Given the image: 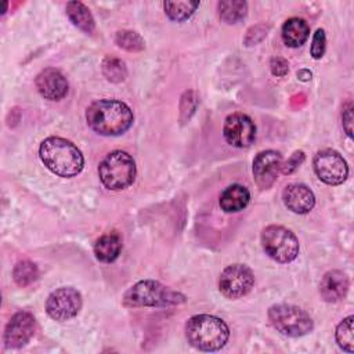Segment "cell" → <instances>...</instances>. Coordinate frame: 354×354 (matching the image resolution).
<instances>
[{"label":"cell","mask_w":354,"mask_h":354,"mask_svg":"<svg viewBox=\"0 0 354 354\" xmlns=\"http://www.w3.org/2000/svg\"><path fill=\"white\" fill-rule=\"evenodd\" d=\"M39 156L44 166L59 177H73L82 171L84 165L80 149L61 137L46 138L40 144Z\"/></svg>","instance_id":"cell-2"},{"label":"cell","mask_w":354,"mask_h":354,"mask_svg":"<svg viewBox=\"0 0 354 354\" xmlns=\"http://www.w3.org/2000/svg\"><path fill=\"white\" fill-rule=\"evenodd\" d=\"M196 97L194 94V91H185L181 97V119L187 120L191 118V115L195 112L196 109Z\"/></svg>","instance_id":"cell-28"},{"label":"cell","mask_w":354,"mask_h":354,"mask_svg":"<svg viewBox=\"0 0 354 354\" xmlns=\"http://www.w3.org/2000/svg\"><path fill=\"white\" fill-rule=\"evenodd\" d=\"M281 165H282V156L279 152L272 149L259 152L253 159V167H252L253 178L257 187L261 189L270 188L275 183L278 173L281 171Z\"/></svg>","instance_id":"cell-13"},{"label":"cell","mask_w":354,"mask_h":354,"mask_svg":"<svg viewBox=\"0 0 354 354\" xmlns=\"http://www.w3.org/2000/svg\"><path fill=\"white\" fill-rule=\"evenodd\" d=\"M184 301L183 293L152 279L134 283L123 295V303L129 307H169Z\"/></svg>","instance_id":"cell-4"},{"label":"cell","mask_w":354,"mask_h":354,"mask_svg":"<svg viewBox=\"0 0 354 354\" xmlns=\"http://www.w3.org/2000/svg\"><path fill=\"white\" fill-rule=\"evenodd\" d=\"M282 40L288 47L303 46L310 36V26L303 18H289L282 25Z\"/></svg>","instance_id":"cell-19"},{"label":"cell","mask_w":354,"mask_h":354,"mask_svg":"<svg viewBox=\"0 0 354 354\" xmlns=\"http://www.w3.org/2000/svg\"><path fill=\"white\" fill-rule=\"evenodd\" d=\"M199 7V1H165L163 8L171 21H185Z\"/></svg>","instance_id":"cell-22"},{"label":"cell","mask_w":354,"mask_h":354,"mask_svg":"<svg viewBox=\"0 0 354 354\" xmlns=\"http://www.w3.org/2000/svg\"><path fill=\"white\" fill-rule=\"evenodd\" d=\"M261 245L272 260L290 263L299 254V241L296 235L282 225H268L261 231Z\"/></svg>","instance_id":"cell-7"},{"label":"cell","mask_w":354,"mask_h":354,"mask_svg":"<svg viewBox=\"0 0 354 354\" xmlns=\"http://www.w3.org/2000/svg\"><path fill=\"white\" fill-rule=\"evenodd\" d=\"M218 15L225 24H236L248 14V4L242 0H224L217 4Z\"/></svg>","instance_id":"cell-21"},{"label":"cell","mask_w":354,"mask_h":354,"mask_svg":"<svg viewBox=\"0 0 354 354\" xmlns=\"http://www.w3.org/2000/svg\"><path fill=\"white\" fill-rule=\"evenodd\" d=\"M88 126L101 136H119L130 129L134 120L133 111L118 100H98L86 109Z\"/></svg>","instance_id":"cell-1"},{"label":"cell","mask_w":354,"mask_h":354,"mask_svg":"<svg viewBox=\"0 0 354 354\" xmlns=\"http://www.w3.org/2000/svg\"><path fill=\"white\" fill-rule=\"evenodd\" d=\"M326 48V37H325V30L324 29H317L314 36H313V43L310 47L311 57L314 59H319L324 57Z\"/></svg>","instance_id":"cell-27"},{"label":"cell","mask_w":354,"mask_h":354,"mask_svg":"<svg viewBox=\"0 0 354 354\" xmlns=\"http://www.w3.org/2000/svg\"><path fill=\"white\" fill-rule=\"evenodd\" d=\"M36 88L41 97L50 101H58L68 93V80L65 76L54 68L43 69L35 80Z\"/></svg>","instance_id":"cell-14"},{"label":"cell","mask_w":354,"mask_h":354,"mask_svg":"<svg viewBox=\"0 0 354 354\" xmlns=\"http://www.w3.org/2000/svg\"><path fill=\"white\" fill-rule=\"evenodd\" d=\"M82 308V295L69 286L51 292L46 301V311L55 321H68L79 314Z\"/></svg>","instance_id":"cell-9"},{"label":"cell","mask_w":354,"mask_h":354,"mask_svg":"<svg viewBox=\"0 0 354 354\" xmlns=\"http://www.w3.org/2000/svg\"><path fill=\"white\" fill-rule=\"evenodd\" d=\"M268 319L279 333L289 337L304 336L314 328L311 317L293 304L271 306L268 310Z\"/></svg>","instance_id":"cell-6"},{"label":"cell","mask_w":354,"mask_h":354,"mask_svg":"<svg viewBox=\"0 0 354 354\" xmlns=\"http://www.w3.org/2000/svg\"><path fill=\"white\" fill-rule=\"evenodd\" d=\"M250 201V192L241 184H232L224 188L220 195V206L225 213H236L243 210Z\"/></svg>","instance_id":"cell-17"},{"label":"cell","mask_w":354,"mask_h":354,"mask_svg":"<svg viewBox=\"0 0 354 354\" xmlns=\"http://www.w3.org/2000/svg\"><path fill=\"white\" fill-rule=\"evenodd\" d=\"M254 285L252 270L243 264H231L225 267L218 279L220 292L228 299H239L250 292Z\"/></svg>","instance_id":"cell-10"},{"label":"cell","mask_w":354,"mask_h":354,"mask_svg":"<svg viewBox=\"0 0 354 354\" xmlns=\"http://www.w3.org/2000/svg\"><path fill=\"white\" fill-rule=\"evenodd\" d=\"M37 275H39V270L36 264L29 260L18 261L12 270V278L15 283L22 288L35 282L37 279Z\"/></svg>","instance_id":"cell-23"},{"label":"cell","mask_w":354,"mask_h":354,"mask_svg":"<svg viewBox=\"0 0 354 354\" xmlns=\"http://www.w3.org/2000/svg\"><path fill=\"white\" fill-rule=\"evenodd\" d=\"M223 134L230 145L235 148H246L256 138V126L248 115L234 112L225 118Z\"/></svg>","instance_id":"cell-11"},{"label":"cell","mask_w":354,"mask_h":354,"mask_svg":"<svg viewBox=\"0 0 354 354\" xmlns=\"http://www.w3.org/2000/svg\"><path fill=\"white\" fill-rule=\"evenodd\" d=\"M36 330L35 317L28 311L15 313L4 329V344L8 348H21L33 337Z\"/></svg>","instance_id":"cell-12"},{"label":"cell","mask_w":354,"mask_h":354,"mask_svg":"<svg viewBox=\"0 0 354 354\" xmlns=\"http://www.w3.org/2000/svg\"><path fill=\"white\" fill-rule=\"evenodd\" d=\"M270 68H271V72L274 76H285L289 71V64L286 59H283L281 57H275L271 59Z\"/></svg>","instance_id":"cell-31"},{"label":"cell","mask_w":354,"mask_h":354,"mask_svg":"<svg viewBox=\"0 0 354 354\" xmlns=\"http://www.w3.org/2000/svg\"><path fill=\"white\" fill-rule=\"evenodd\" d=\"M122 246V238L118 232H106L95 241L94 254L102 263H112L119 257Z\"/></svg>","instance_id":"cell-18"},{"label":"cell","mask_w":354,"mask_h":354,"mask_svg":"<svg viewBox=\"0 0 354 354\" xmlns=\"http://www.w3.org/2000/svg\"><path fill=\"white\" fill-rule=\"evenodd\" d=\"M342 123H343V129H344L346 134L348 137H353V105H351V102H347L343 106Z\"/></svg>","instance_id":"cell-30"},{"label":"cell","mask_w":354,"mask_h":354,"mask_svg":"<svg viewBox=\"0 0 354 354\" xmlns=\"http://www.w3.org/2000/svg\"><path fill=\"white\" fill-rule=\"evenodd\" d=\"M297 77H299L300 80H303V82H307V80L311 79V72L307 71V69H301V71L297 72Z\"/></svg>","instance_id":"cell-32"},{"label":"cell","mask_w":354,"mask_h":354,"mask_svg":"<svg viewBox=\"0 0 354 354\" xmlns=\"http://www.w3.org/2000/svg\"><path fill=\"white\" fill-rule=\"evenodd\" d=\"M230 329L227 324L214 315L199 314L191 317L185 324L188 343L201 351H217L227 343Z\"/></svg>","instance_id":"cell-3"},{"label":"cell","mask_w":354,"mask_h":354,"mask_svg":"<svg viewBox=\"0 0 354 354\" xmlns=\"http://www.w3.org/2000/svg\"><path fill=\"white\" fill-rule=\"evenodd\" d=\"M98 176L105 188L111 191L124 189L136 178V162L127 152L113 151L101 160Z\"/></svg>","instance_id":"cell-5"},{"label":"cell","mask_w":354,"mask_h":354,"mask_svg":"<svg viewBox=\"0 0 354 354\" xmlns=\"http://www.w3.org/2000/svg\"><path fill=\"white\" fill-rule=\"evenodd\" d=\"M102 73L112 83H120L127 76L124 62L115 57H106L102 61Z\"/></svg>","instance_id":"cell-26"},{"label":"cell","mask_w":354,"mask_h":354,"mask_svg":"<svg viewBox=\"0 0 354 354\" xmlns=\"http://www.w3.org/2000/svg\"><path fill=\"white\" fill-rule=\"evenodd\" d=\"M348 290V277L340 270L328 271L319 282L321 297L328 303H336L346 297Z\"/></svg>","instance_id":"cell-16"},{"label":"cell","mask_w":354,"mask_h":354,"mask_svg":"<svg viewBox=\"0 0 354 354\" xmlns=\"http://www.w3.org/2000/svg\"><path fill=\"white\" fill-rule=\"evenodd\" d=\"M304 160V152L303 151H295L290 158L281 165V173L282 174H292Z\"/></svg>","instance_id":"cell-29"},{"label":"cell","mask_w":354,"mask_h":354,"mask_svg":"<svg viewBox=\"0 0 354 354\" xmlns=\"http://www.w3.org/2000/svg\"><path fill=\"white\" fill-rule=\"evenodd\" d=\"M285 206L297 214L308 213L315 205L313 191L304 184H289L282 194Z\"/></svg>","instance_id":"cell-15"},{"label":"cell","mask_w":354,"mask_h":354,"mask_svg":"<svg viewBox=\"0 0 354 354\" xmlns=\"http://www.w3.org/2000/svg\"><path fill=\"white\" fill-rule=\"evenodd\" d=\"M353 315H348L344 318L336 328L335 337L340 348H343L347 353H353L354 346V332H353Z\"/></svg>","instance_id":"cell-24"},{"label":"cell","mask_w":354,"mask_h":354,"mask_svg":"<svg viewBox=\"0 0 354 354\" xmlns=\"http://www.w3.org/2000/svg\"><path fill=\"white\" fill-rule=\"evenodd\" d=\"M313 166L318 178L329 185L342 184L348 174L346 160L335 149L318 151L314 156Z\"/></svg>","instance_id":"cell-8"},{"label":"cell","mask_w":354,"mask_h":354,"mask_svg":"<svg viewBox=\"0 0 354 354\" xmlns=\"http://www.w3.org/2000/svg\"><path fill=\"white\" fill-rule=\"evenodd\" d=\"M66 15L69 21L79 28L80 30L91 35L95 29V21L90 12V10L82 1H69L66 3Z\"/></svg>","instance_id":"cell-20"},{"label":"cell","mask_w":354,"mask_h":354,"mask_svg":"<svg viewBox=\"0 0 354 354\" xmlns=\"http://www.w3.org/2000/svg\"><path fill=\"white\" fill-rule=\"evenodd\" d=\"M115 43L120 48H124L130 53H137V51L144 50V40L134 30H127V29L118 30L115 35Z\"/></svg>","instance_id":"cell-25"}]
</instances>
